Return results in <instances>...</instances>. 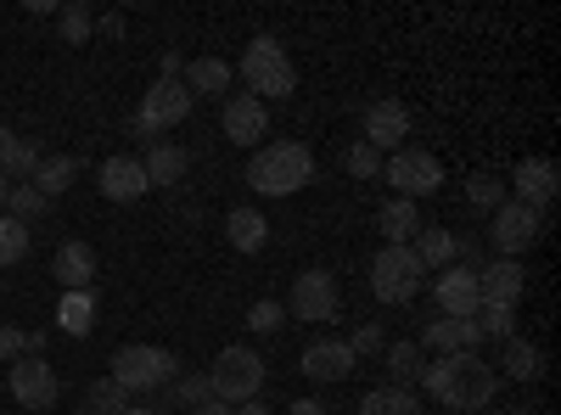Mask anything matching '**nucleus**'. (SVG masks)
I'll use <instances>...</instances> for the list:
<instances>
[{"label": "nucleus", "mask_w": 561, "mask_h": 415, "mask_svg": "<svg viewBox=\"0 0 561 415\" xmlns=\"http://www.w3.org/2000/svg\"><path fill=\"white\" fill-rule=\"evenodd\" d=\"M73 180H79V163H73V158H39V169H34L28 186H34V192H45V197L57 203V197L73 186Z\"/></svg>", "instance_id": "nucleus-28"}, {"label": "nucleus", "mask_w": 561, "mask_h": 415, "mask_svg": "<svg viewBox=\"0 0 561 415\" xmlns=\"http://www.w3.org/2000/svg\"><path fill=\"white\" fill-rule=\"evenodd\" d=\"M197 107V96L185 90L180 79H158L147 96H140V113H135V135H147V141H163L174 124H185Z\"/></svg>", "instance_id": "nucleus-7"}, {"label": "nucleus", "mask_w": 561, "mask_h": 415, "mask_svg": "<svg viewBox=\"0 0 561 415\" xmlns=\"http://www.w3.org/2000/svg\"><path fill=\"white\" fill-rule=\"evenodd\" d=\"M343 169H348L354 180H382V152L365 147V141H354V147L343 152Z\"/></svg>", "instance_id": "nucleus-38"}, {"label": "nucleus", "mask_w": 561, "mask_h": 415, "mask_svg": "<svg viewBox=\"0 0 561 415\" xmlns=\"http://www.w3.org/2000/svg\"><path fill=\"white\" fill-rule=\"evenodd\" d=\"M421 388H427L449 415H483V404H494V393H500V371L478 348L438 354L427 371H421Z\"/></svg>", "instance_id": "nucleus-1"}, {"label": "nucleus", "mask_w": 561, "mask_h": 415, "mask_svg": "<svg viewBox=\"0 0 561 415\" xmlns=\"http://www.w3.org/2000/svg\"><path fill=\"white\" fill-rule=\"evenodd\" d=\"M359 141H365V147H377L382 158L399 152V147L410 141V107L393 102V96L370 102V107H365V135H359Z\"/></svg>", "instance_id": "nucleus-11"}, {"label": "nucleus", "mask_w": 561, "mask_h": 415, "mask_svg": "<svg viewBox=\"0 0 561 415\" xmlns=\"http://www.w3.org/2000/svg\"><path fill=\"white\" fill-rule=\"evenodd\" d=\"M377 230L388 237V247H410V242H415V230H421L415 203H410V197H393V203L377 214Z\"/></svg>", "instance_id": "nucleus-25"}, {"label": "nucleus", "mask_w": 561, "mask_h": 415, "mask_svg": "<svg viewBox=\"0 0 561 415\" xmlns=\"http://www.w3.org/2000/svg\"><path fill=\"white\" fill-rule=\"evenodd\" d=\"M354 348L343 343V337H320V343H309L304 354H298V371L309 377V382H348L354 377Z\"/></svg>", "instance_id": "nucleus-13"}, {"label": "nucleus", "mask_w": 561, "mask_h": 415, "mask_svg": "<svg viewBox=\"0 0 561 415\" xmlns=\"http://www.w3.org/2000/svg\"><path fill=\"white\" fill-rule=\"evenodd\" d=\"M96 186L107 203H135V197H147V169H140V158H107L102 174H96Z\"/></svg>", "instance_id": "nucleus-18"}, {"label": "nucleus", "mask_w": 561, "mask_h": 415, "mask_svg": "<svg viewBox=\"0 0 561 415\" xmlns=\"http://www.w3.org/2000/svg\"><path fill=\"white\" fill-rule=\"evenodd\" d=\"M500 415H523V410H500Z\"/></svg>", "instance_id": "nucleus-49"}, {"label": "nucleus", "mask_w": 561, "mask_h": 415, "mask_svg": "<svg viewBox=\"0 0 561 415\" xmlns=\"http://www.w3.org/2000/svg\"><path fill=\"white\" fill-rule=\"evenodd\" d=\"M337 275L332 269H304L298 281H293V314L298 320H337Z\"/></svg>", "instance_id": "nucleus-12"}, {"label": "nucleus", "mask_w": 561, "mask_h": 415, "mask_svg": "<svg viewBox=\"0 0 561 415\" xmlns=\"http://www.w3.org/2000/svg\"><path fill=\"white\" fill-rule=\"evenodd\" d=\"M140 169H147V186H180L185 180V169H192V152L185 147H174V141H152V152L140 158Z\"/></svg>", "instance_id": "nucleus-21"}, {"label": "nucleus", "mask_w": 561, "mask_h": 415, "mask_svg": "<svg viewBox=\"0 0 561 415\" xmlns=\"http://www.w3.org/2000/svg\"><path fill=\"white\" fill-rule=\"evenodd\" d=\"M433 292H438V309H444V314H478V303H483L478 269H444Z\"/></svg>", "instance_id": "nucleus-20"}, {"label": "nucleus", "mask_w": 561, "mask_h": 415, "mask_svg": "<svg viewBox=\"0 0 561 415\" xmlns=\"http://www.w3.org/2000/svg\"><path fill=\"white\" fill-rule=\"evenodd\" d=\"M7 192H12V180H7V174H0V208H7Z\"/></svg>", "instance_id": "nucleus-48"}, {"label": "nucleus", "mask_w": 561, "mask_h": 415, "mask_svg": "<svg viewBox=\"0 0 561 415\" xmlns=\"http://www.w3.org/2000/svg\"><path fill=\"white\" fill-rule=\"evenodd\" d=\"M28 258V224H18L12 214H0V269H12Z\"/></svg>", "instance_id": "nucleus-37"}, {"label": "nucleus", "mask_w": 561, "mask_h": 415, "mask_svg": "<svg viewBox=\"0 0 561 415\" xmlns=\"http://www.w3.org/2000/svg\"><path fill=\"white\" fill-rule=\"evenodd\" d=\"M84 410H90V415H124V410H129V393H124L113 377H102V382H90Z\"/></svg>", "instance_id": "nucleus-36"}, {"label": "nucleus", "mask_w": 561, "mask_h": 415, "mask_svg": "<svg viewBox=\"0 0 561 415\" xmlns=\"http://www.w3.org/2000/svg\"><path fill=\"white\" fill-rule=\"evenodd\" d=\"M180 84L192 90V96H225V90H230V62H219V57H197V62H185Z\"/></svg>", "instance_id": "nucleus-24"}, {"label": "nucleus", "mask_w": 561, "mask_h": 415, "mask_svg": "<svg viewBox=\"0 0 561 415\" xmlns=\"http://www.w3.org/2000/svg\"><path fill=\"white\" fill-rule=\"evenodd\" d=\"M505 377L511 382H539L545 377V354L534 343H523V337H511L505 343Z\"/></svg>", "instance_id": "nucleus-30"}, {"label": "nucleus", "mask_w": 561, "mask_h": 415, "mask_svg": "<svg viewBox=\"0 0 561 415\" xmlns=\"http://www.w3.org/2000/svg\"><path fill=\"white\" fill-rule=\"evenodd\" d=\"M124 393H163L180 377V359L158 343H124L113 354V371H107Z\"/></svg>", "instance_id": "nucleus-4"}, {"label": "nucleus", "mask_w": 561, "mask_h": 415, "mask_svg": "<svg viewBox=\"0 0 561 415\" xmlns=\"http://www.w3.org/2000/svg\"><path fill=\"white\" fill-rule=\"evenodd\" d=\"M158 73H163V79H180V73H185V62H180L174 51H163V62H158Z\"/></svg>", "instance_id": "nucleus-44"}, {"label": "nucleus", "mask_w": 561, "mask_h": 415, "mask_svg": "<svg viewBox=\"0 0 561 415\" xmlns=\"http://www.w3.org/2000/svg\"><path fill=\"white\" fill-rule=\"evenodd\" d=\"M208 399H214V388H208V371H180V377L169 382V404L197 410V404H208Z\"/></svg>", "instance_id": "nucleus-35"}, {"label": "nucleus", "mask_w": 561, "mask_h": 415, "mask_svg": "<svg viewBox=\"0 0 561 415\" xmlns=\"http://www.w3.org/2000/svg\"><path fill=\"white\" fill-rule=\"evenodd\" d=\"M124 415H163V410H158V404H129Z\"/></svg>", "instance_id": "nucleus-47"}, {"label": "nucleus", "mask_w": 561, "mask_h": 415, "mask_svg": "<svg viewBox=\"0 0 561 415\" xmlns=\"http://www.w3.org/2000/svg\"><path fill=\"white\" fill-rule=\"evenodd\" d=\"M242 79H248V96H259L264 107L298 90V68L287 57V45L270 39V34H259L248 51H242Z\"/></svg>", "instance_id": "nucleus-3"}, {"label": "nucleus", "mask_w": 561, "mask_h": 415, "mask_svg": "<svg viewBox=\"0 0 561 415\" xmlns=\"http://www.w3.org/2000/svg\"><path fill=\"white\" fill-rule=\"evenodd\" d=\"M34 169H39V147L28 141V135H18V129H0V174H7L12 186H23Z\"/></svg>", "instance_id": "nucleus-23"}, {"label": "nucleus", "mask_w": 561, "mask_h": 415, "mask_svg": "<svg viewBox=\"0 0 561 415\" xmlns=\"http://www.w3.org/2000/svg\"><path fill=\"white\" fill-rule=\"evenodd\" d=\"M466 203H472V208H500L505 203V186H500V180L494 174H472V180H466Z\"/></svg>", "instance_id": "nucleus-39"}, {"label": "nucleus", "mask_w": 561, "mask_h": 415, "mask_svg": "<svg viewBox=\"0 0 561 415\" xmlns=\"http://www.w3.org/2000/svg\"><path fill=\"white\" fill-rule=\"evenodd\" d=\"M410 253L421 258V269H449V258H455V237H449V230H438V224H421V230H415V242H410Z\"/></svg>", "instance_id": "nucleus-27"}, {"label": "nucleus", "mask_w": 561, "mask_h": 415, "mask_svg": "<svg viewBox=\"0 0 561 415\" xmlns=\"http://www.w3.org/2000/svg\"><path fill=\"white\" fill-rule=\"evenodd\" d=\"M248 326H253V332H280V326H287V309H280L275 298H259V303L248 309Z\"/></svg>", "instance_id": "nucleus-40"}, {"label": "nucleus", "mask_w": 561, "mask_h": 415, "mask_svg": "<svg viewBox=\"0 0 561 415\" xmlns=\"http://www.w3.org/2000/svg\"><path fill=\"white\" fill-rule=\"evenodd\" d=\"M45 208H51V197H45V192H34L28 180H23V186H12V192H7V208H0V214H12L18 224H34Z\"/></svg>", "instance_id": "nucleus-34"}, {"label": "nucleus", "mask_w": 561, "mask_h": 415, "mask_svg": "<svg viewBox=\"0 0 561 415\" xmlns=\"http://www.w3.org/2000/svg\"><path fill=\"white\" fill-rule=\"evenodd\" d=\"M51 275L62 281V292H90V281H96V247L90 242H62L57 258H51Z\"/></svg>", "instance_id": "nucleus-19"}, {"label": "nucleus", "mask_w": 561, "mask_h": 415, "mask_svg": "<svg viewBox=\"0 0 561 415\" xmlns=\"http://www.w3.org/2000/svg\"><path fill=\"white\" fill-rule=\"evenodd\" d=\"M287 415H325V404H320V399H293Z\"/></svg>", "instance_id": "nucleus-43"}, {"label": "nucleus", "mask_w": 561, "mask_h": 415, "mask_svg": "<svg viewBox=\"0 0 561 415\" xmlns=\"http://www.w3.org/2000/svg\"><path fill=\"white\" fill-rule=\"evenodd\" d=\"M237 415H270V410H264L259 399H248V404H237Z\"/></svg>", "instance_id": "nucleus-46"}, {"label": "nucleus", "mask_w": 561, "mask_h": 415, "mask_svg": "<svg viewBox=\"0 0 561 415\" xmlns=\"http://www.w3.org/2000/svg\"><path fill=\"white\" fill-rule=\"evenodd\" d=\"M359 415H421V404H415V393L410 388H370L365 399H359Z\"/></svg>", "instance_id": "nucleus-29"}, {"label": "nucleus", "mask_w": 561, "mask_h": 415, "mask_svg": "<svg viewBox=\"0 0 561 415\" xmlns=\"http://www.w3.org/2000/svg\"><path fill=\"white\" fill-rule=\"evenodd\" d=\"M421 343L438 348V354H466V348H478L483 332H478V320L472 314H433L427 320V332H421Z\"/></svg>", "instance_id": "nucleus-17"}, {"label": "nucleus", "mask_w": 561, "mask_h": 415, "mask_svg": "<svg viewBox=\"0 0 561 415\" xmlns=\"http://www.w3.org/2000/svg\"><path fill=\"white\" fill-rule=\"evenodd\" d=\"M219 124H225V141L230 147H259V135H270V107L242 90V96L225 102V118Z\"/></svg>", "instance_id": "nucleus-15"}, {"label": "nucleus", "mask_w": 561, "mask_h": 415, "mask_svg": "<svg viewBox=\"0 0 561 415\" xmlns=\"http://www.w3.org/2000/svg\"><path fill=\"white\" fill-rule=\"evenodd\" d=\"M511 192H517V197H511V203H523V208H550L556 203V192H561V180H556V163L550 158H523L517 163V174H511Z\"/></svg>", "instance_id": "nucleus-14"}, {"label": "nucleus", "mask_w": 561, "mask_h": 415, "mask_svg": "<svg viewBox=\"0 0 561 415\" xmlns=\"http://www.w3.org/2000/svg\"><path fill=\"white\" fill-rule=\"evenodd\" d=\"M314 180V152L304 141H259L248 158V186L259 197H293Z\"/></svg>", "instance_id": "nucleus-2"}, {"label": "nucleus", "mask_w": 561, "mask_h": 415, "mask_svg": "<svg viewBox=\"0 0 561 415\" xmlns=\"http://www.w3.org/2000/svg\"><path fill=\"white\" fill-rule=\"evenodd\" d=\"M421 281H427V269H421V258L410 247H382L377 258H370V292H377V303L399 309L421 292Z\"/></svg>", "instance_id": "nucleus-6"}, {"label": "nucleus", "mask_w": 561, "mask_h": 415, "mask_svg": "<svg viewBox=\"0 0 561 415\" xmlns=\"http://www.w3.org/2000/svg\"><path fill=\"white\" fill-rule=\"evenodd\" d=\"M57 326H62L68 337H90V332H96V292H62Z\"/></svg>", "instance_id": "nucleus-26"}, {"label": "nucleus", "mask_w": 561, "mask_h": 415, "mask_svg": "<svg viewBox=\"0 0 561 415\" xmlns=\"http://www.w3.org/2000/svg\"><path fill=\"white\" fill-rule=\"evenodd\" d=\"M225 242L237 247V253H259L270 242V219L259 208H230L225 214Z\"/></svg>", "instance_id": "nucleus-22"}, {"label": "nucleus", "mask_w": 561, "mask_h": 415, "mask_svg": "<svg viewBox=\"0 0 561 415\" xmlns=\"http://www.w3.org/2000/svg\"><path fill=\"white\" fill-rule=\"evenodd\" d=\"M478 332L483 337H500V343H511V337H517V309H511V303H478Z\"/></svg>", "instance_id": "nucleus-33"}, {"label": "nucleus", "mask_w": 561, "mask_h": 415, "mask_svg": "<svg viewBox=\"0 0 561 415\" xmlns=\"http://www.w3.org/2000/svg\"><path fill=\"white\" fill-rule=\"evenodd\" d=\"M7 388H12V399L23 404V410H51L57 404V393H62V382H57V371L45 365L39 354H23V359H12V377H7Z\"/></svg>", "instance_id": "nucleus-9"}, {"label": "nucleus", "mask_w": 561, "mask_h": 415, "mask_svg": "<svg viewBox=\"0 0 561 415\" xmlns=\"http://www.w3.org/2000/svg\"><path fill=\"white\" fill-rule=\"evenodd\" d=\"M382 359H388V371L399 377V388H404V382H421V371H427V359H421V343H388Z\"/></svg>", "instance_id": "nucleus-32"}, {"label": "nucleus", "mask_w": 561, "mask_h": 415, "mask_svg": "<svg viewBox=\"0 0 561 415\" xmlns=\"http://www.w3.org/2000/svg\"><path fill=\"white\" fill-rule=\"evenodd\" d=\"M208 388H214L219 404H248V399H259V388H264V359H259V348H248V343L219 348L214 371H208Z\"/></svg>", "instance_id": "nucleus-5"}, {"label": "nucleus", "mask_w": 561, "mask_h": 415, "mask_svg": "<svg viewBox=\"0 0 561 415\" xmlns=\"http://www.w3.org/2000/svg\"><path fill=\"white\" fill-rule=\"evenodd\" d=\"M73 415H90V410H73Z\"/></svg>", "instance_id": "nucleus-50"}, {"label": "nucleus", "mask_w": 561, "mask_h": 415, "mask_svg": "<svg viewBox=\"0 0 561 415\" xmlns=\"http://www.w3.org/2000/svg\"><path fill=\"white\" fill-rule=\"evenodd\" d=\"M478 292H483V303H511L517 309L523 292H528V269L517 258H494V264L478 269Z\"/></svg>", "instance_id": "nucleus-16"}, {"label": "nucleus", "mask_w": 561, "mask_h": 415, "mask_svg": "<svg viewBox=\"0 0 561 415\" xmlns=\"http://www.w3.org/2000/svg\"><path fill=\"white\" fill-rule=\"evenodd\" d=\"M192 415H237V404H219V399H208V404H197Z\"/></svg>", "instance_id": "nucleus-45"}, {"label": "nucleus", "mask_w": 561, "mask_h": 415, "mask_svg": "<svg viewBox=\"0 0 561 415\" xmlns=\"http://www.w3.org/2000/svg\"><path fill=\"white\" fill-rule=\"evenodd\" d=\"M382 180H393V197H433L444 186V163L433 152H421V147H399L382 158Z\"/></svg>", "instance_id": "nucleus-8"}, {"label": "nucleus", "mask_w": 561, "mask_h": 415, "mask_svg": "<svg viewBox=\"0 0 561 415\" xmlns=\"http://www.w3.org/2000/svg\"><path fill=\"white\" fill-rule=\"evenodd\" d=\"M57 28H62V45H90V34H96V18H90L84 0H68V7H57Z\"/></svg>", "instance_id": "nucleus-31"}, {"label": "nucleus", "mask_w": 561, "mask_h": 415, "mask_svg": "<svg viewBox=\"0 0 561 415\" xmlns=\"http://www.w3.org/2000/svg\"><path fill=\"white\" fill-rule=\"evenodd\" d=\"M489 242L500 247V258H517V253H528V247L539 242V214L505 197V203L494 208V224H489Z\"/></svg>", "instance_id": "nucleus-10"}, {"label": "nucleus", "mask_w": 561, "mask_h": 415, "mask_svg": "<svg viewBox=\"0 0 561 415\" xmlns=\"http://www.w3.org/2000/svg\"><path fill=\"white\" fill-rule=\"evenodd\" d=\"M23 354H28V332L0 326V359H23Z\"/></svg>", "instance_id": "nucleus-42"}, {"label": "nucleus", "mask_w": 561, "mask_h": 415, "mask_svg": "<svg viewBox=\"0 0 561 415\" xmlns=\"http://www.w3.org/2000/svg\"><path fill=\"white\" fill-rule=\"evenodd\" d=\"M348 348H354V359H365V354H382L388 348V337H382V326H359L354 337H343Z\"/></svg>", "instance_id": "nucleus-41"}]
</instances>
